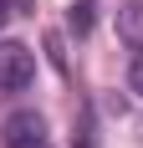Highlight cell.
<instances>
[{
	"label": "cell",
	"instance_id": "1",
	"mask_svg": "<svg viewBox=\"0 0 143 148\" xmlns=\"http://www.w3.org/2000/svg\"><path fill=\"white\" fill-rule=\"evenodd\" d=\"M0 148H51L46 118H41V112H31V107L10 112V118H5V128H0Z\"/></svg>",
	"mask_w": 143,
	"mask_h": 148
},
{
	"label": "cell",
	"instance_id": "2",
	"mask_svg": "<svg viewBox=\"0 0 143 148\" xmlns=\"http://www.w3.org/2000/svg\"><path fill=\"white\" fill-rule=\"evenodd\" d=\"M36 77V56L21 41H0V92H26Z\"/></svg>",
	"mask_w": 143,
	"mask_h": 148
},
{
	"label": "cell",
	"instance_id": "3",
	"mask_svg": "<svg viewBox=\"0 0 143 148\" xmlns=\"http://www.w3.org/2000/svg\"><path fill=\"white\" fill-rule=\"evenodd\" d=\"M118 36H123L133 51H143V0H128V5L118 10Z\"/></svg>",
	"mask_w": 143,
	"mask_h": 148
},
{
	"label": "cell",
	"instance_id": "4",
	"mask_svg": "<svg viewBox=\"0 0 143 148\" xmlns=\"http://www.w3.org/2000/svg\"><path fill=\"white\" fill-rule=\"evenodd\" d=\"M92 10H97L92 0H77V5H72V31H77V36H87V31H92Z\"/></svg>",
	"mask_w": 143,
	"mask_h": 148
},
{
	"label": "cell",
	"instance_id": "5",
	"mask_svg": "<svg viewBox=\"0 0 143 148\" xmlns=\"http://www.w3.org/2000/svg\"><path fill=\"white\" fill-rule=\"evenodd\" d=\"M128 87H133V92H138V97H143V56L133 61V72H128Z\"/></svg>",
	"mask_w": 143,
	"mask_h": 148
},
{
	"label": "cell",
	"instance_id": "6",
	"mask_svg": "<svg viewBox=\"0 0 143 148\" xmlns=\"http://www.w3.org/2000/svg\"><path fill=\"white\" fill-rule=\"evenodd\" d=\"M5 21H10V5H5V0H0V31H5Z\"/></svg>",
	"mask_w": 143,
	"mask_h": 148
}]
</instances>
